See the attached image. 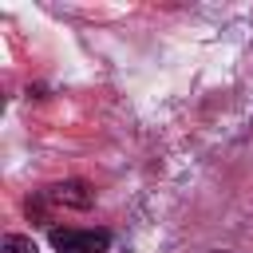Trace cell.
I'll list each match as a JSON object with an SVG mask.
<instances>
[{
    "label": "cell",
    "mask_w": 253,
    "mask_h": 253,
    "mask_svg": "<svg viewBox=\"0 0 253 253\" xmlns=\"http://www.w3.org/2000/svg\"><path fill=\"white\" fill-rule=\"evenodd\" d=\"M47 241L55 253H107L111 249L107 229H51Z\"/></svg>",
    "instance_id": "1"
},
{
    "label": "cell",
    "mask_w": 253,
    "mask_h": 253,
    "mask_svg": "<svg viewBox=\"0 0 253 253\" xmlns=\"http://www.w3.org/2000/svg\"><path fill=\"white\" fill-rule=\"evenodd\" d=\"M217 253H221V249H217Z\"/></svg>",
    "instance_id": "4"
},
{
    "label": "cell",
    "mask_w": 253,
    "mask_h": 253,
    "mask_svg": "<svg viewBox=\"0 0 253 253\" xmlns=\"http://www.w3.org/2000/svg\"><path fill=\"white\" fill-rule=\"evenodd\" d=\"M0 253H40V249H36L32 237H24V233H8V237L0 241Z\"/></svg>",
    "instance_id": "3"
},
{
    "label": "cell",
    "mask_w": 253,
    "mask_h": 253,
    "mask_svg": "<svg viewBox=\"0 0 253 253\" xmlns=\"http://www.w3.org/2000/svg\"><path fill=\"white\" fill-rule=\"evenodd\" d=\"M47 198H51L55 206H71V210H87V206H91V190H87L83 182H59V186L47 190Z\"/></svg>",
    "instance_id": "2"
}]
</instances>
